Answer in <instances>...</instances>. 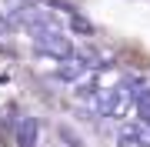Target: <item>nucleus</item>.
<instances>
[{
	"label": "nucleus",
	"mask_w": 150,
	"mask_h": 147,
	"mask_svg": "<svg viewBox=\"0 0 150 147\" xmlns=\"http://www.w3.org/2000/svg\"><path fill=\"white\" fill-rule=\"evenodd\" d=\"M33 47H37V54H47V57H54V60H67V57L77 54L74 44H70V37H67L64 30H57V27L37 30V33H33Z\"/></svg>",
	"instance_id": "f257e3e1"
},
{
	"label": "nucleus",
	"mask_w": 150,
	"mask_h": 147,
	"mask_svg": "<svg viewBox=\"0 0 150 147\" xmlns=\"http://www.w3.org/2000/svg\"><path fill=\"white\" fill-rule=\"evenodd\" d=\"M13 144L17 147H40V120L37 117H17L13 120Z\"/></svg>",
	"instance_id": "f03ea898"
},
{
	"label": "nucleus",
	"mask_w": 150,
	"mask_h": 147,
	"mask_svg": "<svg viewBox=\"0 0 150 147\" xmlns=\"http://www.w3.org/2000/svg\"><path fill=\"white\" fill-rule=\"evenodd\" d=\"M87 70H90V64H87L80 54H74V57L60 60V67H57V80L74 84V80H80V77H87Z\"/></svg>",
	"instance_id": "7ed1b4c3"
},
{
	"label": "nucleus",
	"mask_w": 150,
	"mask_h": 147,
	"mask_svg": "<svg viewBox=\"0 0 150 147\" xmlns=\"http://www.w3.org/2000/svg\"><path fill=\"white\" fill-rule=\"evenodd\" d=\"M70 27H74L77 33H93V23L87 20V17H80L77 10H70Z\"/></svg>",
	"instance_id": "20e7f679"
},
{
	"label": "nucleus",
	"mask_w": 150,
	"mask_h": 147,
	"mask_svg": "<svg viewBox=\"0 0 150 147\" xmlns=\"http://www.w3.org/2000/svg\"><path fill=\"white\" fill-rule=\"evenodd\" d=\"M137 114H140V120L150 124V94H144V97L137 100Z\"/></svg>",
	"instance_id": "39448f33"
},
{
	"label": "nucleus",
	"mask_w": 150,
	"mask_h": 147,
	"mask_svg": "<svg viewBox=\"0 0 150 147\" xmlns=\"http://www.w3.org/2000/svg\"><path fill=\"white\" fill-rule=\"evenodd\" d=\"M60 137H64L70 147H83V141H80V137H77L74 131H70V127H60Z\"/></svg>",
	"instance_id": "423d86ee"
}]
</instances>
